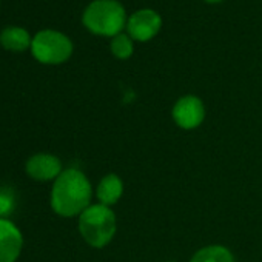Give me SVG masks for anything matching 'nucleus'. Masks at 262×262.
Masks as SVG:
<instances>
[{
    "mask_svg": "<svg viewBox=\"0 0 262 262\" xmlns=\"http://www.w3.org/2000/svg\"><path fill=\"white\" fill-rule=\"evenodd\" d=\"M122 194H123V182L114 173L103 176L96 188V196L99 199V204L106 207L117 204Z\"/></svg>",
    "mask_w": 262,
    "mask_h": 262,
    "instance_id": "nucleus-9",
    "label": "nucleus"
},
{
    "mask_svg": "<svg viewBox=\"0 0 262 262\" xmlns=\"http://www.w3.org/2000/svg\"><path fill=\"white\" fill-rule=\"evenodd\" d=\"M24 247L20 230L8 219H0V262H16Z\"/></svg>",
    "mask_w": 262,
    "mask_h": 262,
    "instance_id": "nucleus-7",
    "label": "nucleus"
},
{
    "mask_svg": "<svg viewBox=\"0 0 262 262\" xmlns=\"http://www.w3.org/2000/svg\"><path fill=\"white\" fill-rule=\"evenodd\" d=\"M165 262H173V260H165Z\"/></svg>",
    "mask_w": 262,
    "mask_h": 262,
    "instance_id": "nucleus-15",
    "label": "nucleus"
},
{
    "mask_svg": "<svg viewBox=\"0 0 262 262\" xmlns=\"http://www.w3.org/2000/svg\"><path fill=\"white\" fill-rule=\"evenodd\" d=\"M171 116H173L174 123L179 128L187 129V131L194 129V128L201 126L205 119L204 102L199 97L191 96V94L184 96L174 103Z\"/></svg>",
    "mask_w": 262,
    "mask_h": 262,
    "instance_id": "nucleus-5",
    "label": "nucleus"
},
{
    "mask_svg": "<svg viewBox=\"0 0 262 262\" xmlns=\"http://www.w3.org/2000/svg\"><path fill=\"white\" fill-rule=\"evenodd\" d=\"M11 208H13V199L8 194L0 193V214L10 213Z\"/></svg>",
    "mask_w": 262,
    "mask_h": 262,
    "instance_id": "nucleus-13",
    "label": "nucleus"
},
{
    "mask_svg": "<svg viewBox=\"0 0 262 262\" xmlns=\"http://www.w3.org/2000/svg\"><path fill=\"white\" fill-rule=\"evenodd\" d=\"M110 48H111L113 56L120 59V60L129 59L131 56H133V51H135L133 40H131V37L128 34H125V33H120L116 37H113Z\"/></svg>",
    "mask_w": 262,
    "mask_h": 262,
    "instance_id": "nucleus-12",
    "label": "nucleus"
},
{
    "mask_svg": "<svg viewBox=\"0 0 262 262\" xmlns=\"http://www.w3.org/2000/svg\"><path fill=\"white\" fill-rule=\"evenodd\" d=\"M116 214L102 204L90 205L79 216V231L83 241L93 248H103L116 234Z\"/></svg>",
    "mask_w": 262,
    "mask_h": 262,
    "instance_id": "nucleus-3",
    "label": "nucleus"
},
{
    "mask_svg": "<svg viewBox=\"0 0 262 262\" xmlns=\"http://www.w3.org/2000/svg\"><path fill=\"white\" fill-rule=\"evenodd\" d=\"M82 22L93 34L116 37L123 31L128 17L117 0H94L86 7Z\"/></svg>",
    "mask_w": 262,
    "mask_h": 262,
    "instance_id": "nucleus-2",
    "label": "nucleus"
},
{
    "mask_svg": "<svg viewBox=\"0 0 262 262\" xmlns=\"http://www.w3.org/2000/svg\"><path fill=\"white\" fill-rule=\"evenodd\" d=\"M190 262H236L233 253L224 245H208L194 253Z\"/></svg>",
    "mask_w": 262,
    "mask_h": 262,
    "instance_id": "nucleus-11",
    "label": "nucleus"
},
{
    "mask_svg": "<svg viewBox=\"0 0 262 262\" xmlns=\"http://www.w3.org/2000/svg\"><path fill=\"white\" fill-rule=\"evenodd\" d=\"M162 27V19L161 16L150 10H139L136 11L131 17H128L126 22V33L131 39H135L138 42H148L151 40Z\"/></svg>",
    "mask_w": 262,
    "mask_h": 262,
    "instance_id": "nucleus-6",
    "label": "nucleus"
},
{
    "mask_svg": "<svg viewBox=\"0 0 262 262\" xmlns=\"http://www.w3.org/2000/svg\"><path fill=\"white\" fill-rule=\"evenodd\" d=\"M207 4H219V2H222V0H205Z\"/></svg>",
    "mask_w": 262,
    "mask_h": 262,
    "instance_id": "nucleus-14",
    "label": "nucleus"
},
{
    "mask_svg": "<svg viewBox=\"0 0 262 262\" xmlns=\"http://www.w3.org/2000/svg\"><path fill=\"white\" fill-rule=\"evenodd\" d=\"M27 174L36 181L40 182H47V181H56L62 170V162L59 158L53 156V155H47V153H39L31 156L27 161Z\"/></svg>",
    "mask_w": 262,
    "mask_h": 262,
    "instance_id": "nucleus-8",
    "label": "nucleus"
},
{
    "mask_svg": "<svg viewBox=\"0 0 262 262\" xmlns=\"http://www.w3.org/2000/svg\"><path fill=\"white\" fill-rule=\"evenodd\" d=\"M33 56L47 65H59L67 62L73 54L71 40L54 30H43L37 33L31 42Z\"/></svg>",
    "mask_w": 262,
    "mask_h": 262,
    "instance_id": "nucleus-4",
    "label": "nucleus"
},
{
    "mask_svg": "<svg viewBox=\"0 0 262 262\" xmlns=\"http://www.w3.org/2000/svg\"><path fill=\"white\" fill-rule=\"evenodd\" d=\"M31 42L33 40L28 31L24 28H17V27L7 28L0 34V43L10 51H25L27 48L31 47Z\"/></svg>",
    "mask_w": 262,
    "mask_h": 262,
    "instance_id": "nucleus-10",
    "label": "nucleus"
},
{
    "mask_svg": "<svg viewBox=\"0 0 262 262\" xmlns=\"http://www.w3.org/2000/svg\"><path fill=\"white\" fill-rule=\"evenodd\" d=\"M93 187L88 178L76 168H68L54 181L51 190V207L63 217L80 216L90 205Z\"/></svg>",
    "mask_w": 262,
    "mask_h": 262,
    "instance_id": "nucleus-1",
    "label": "nucleus"
}]
</instances>
